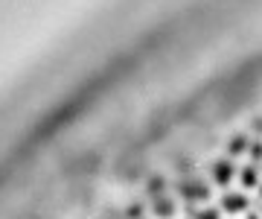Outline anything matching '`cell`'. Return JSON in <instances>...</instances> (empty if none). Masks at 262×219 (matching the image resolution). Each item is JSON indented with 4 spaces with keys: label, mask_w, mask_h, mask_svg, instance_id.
Listing matches in <instances>:
<instances>
[{
    "label": "cell",
    "mask_w": 262,
    "mask_h": 219,
    "mask_svg": "<svg viewBox=\"0 0 262 219\" xmlns=\"http://www.w3.org/2000/svg\"><path fill=\"white\" fill-rule=\"evenodd\" d=\"M236 167H233V158H227V155H222V158H215L213 164H210V178H213V184H219V187H230L236 181Z\"/></svg>",
    "instance_id": "cell-2"
},
{
    "label": "cell",
    "mask_w": 262,
    "mask_h": 219,
    "mask_svg": "<svg viewBox=\"0 0 262 219\" xmlns=\"http://www.w3.org/2000/svg\"><path fill=\"white\" fill-rule=\"evenodd\" d=\"M251 134H245V132H236V134H230L227 137V143H225V155L227 158H242V155H248L251 152Z\"/></svg>",
    "instance_id": "cell-4"
},
{
    "label": "cell",
    "mask_w": 262,
    "mask_h": 219,
    "mask_svg": "<svg viewBox=\"0 0 262 219\" xmlns=\"http://www.w3.org/2000/svg\"><path fill=\"white\" fill-rule=\"evenodd\" d=\"M151 213H155L158 219H172L175 213H178V202L172 199L169 193H160V196L151 199Z\"/></svg>",
    "instance_id": "cell-5"
},
{
    "label": "cell",
    "mask_w": 262,
    "mask_h": 219,
    "mask_svg": "<svg viewBox=\"0 0 262 219\" xmlns=\"http://www.w3.org/2000/svg\"><path fill=\"white\" fill-rule=\"evenodd\" d=\"M125 219H143V205H128L125 208Z\"/></svg>",
    "instance_id": "cell-9"
},
{
    "label": "cell",
    "mask_w": 262,
    "mask_h": 219,
    "mask_svg": "<svg viewBox=\"0 0 262 219\" xmlns=\"http://www.w3.org/2000/svg\"><path fill=\"white\" fill-rule=\"evenodd\" d=\"M259 216H262V208H259Z\"/></svg>",
    "instance_id": "cell-10"
},
{
    "label": "cell",
    "mask_w": 262,
    "mask_h": 219,
    "mask_svg": "<svg viewBox=\"0 0 262 219\" xmlns=\"http://www.w3.org/2000/svg\"><path fill=\"white\" fill-rule=\"evenodd\" d=\"M222 213H230V216H236V213H248V208H251V199L245 196V193L239 190H225V196H222Z\"/></svg>",
    "instance_id": "cell-3"
},
{
    "label": "cell",
    "mask_w": 262,
    "mask_h": 219,
    "mask_svg": "<svg viewBox=\"0 0 262 219\" xmlns=\"http://www.w3.org/2000/svg\"><path fill=\"white\" fill-rule=\"evenodd\" d=\"M239 181H242V187L245 190H256L262 184V172H259V164H245L242 172H239Z\"/></svg>",
    "instance_id": "cell-6"
},
{
    "label": "cell",
    "mask_w": 262,
    "mask_h": 219,
    "mask_svg": "<svg viewBox=\"0 0 262 219\" xmlns=\"http://www.w3.org/2000/svg\"><path fill=\"white\" fill-rule=\"evenodd\" d=\"M189 219H222V208L198 205V208H189Z\"/></svg>",
    "instance_id": "cell-7"
},
{
    "label": "cell",
    "mask_w": 262,
    "mask_h": 219,
    "mask_svg": "<svg viewBox=\"0 0 262 219\" xmlns=\"http://www.w3.org/2000/svg\"><path fill=\"white\" fill-rule=\"evenodd\" d=\"M160 193H166V178H149V196H160Z\"/></svg>",
    "instance_id": "cell-8"
},
{
    "label": "cell",
    "mask_w": 262,
    "mask_h": 219,
    "mask_svg": "<svg viewBox=\"0 0 262 219\" xmlns=\"http://www.w3.org/2000/svg\"><path fill=\"white\" fill-rule=\"evenodd\" d=\"M175 187H178V196L187 202L189 208H198V205H204L210 199V184L201 175H184V178H178Z\"/></svg>",
    "instance_id": "cell-1"
}]
</instances>
